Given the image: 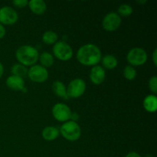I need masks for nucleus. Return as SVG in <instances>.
Returning a JSON list of instances; mask_svg holds the SVG:
<instances>
[{"label": "nucleus", "instance_id": "nucleus-1", "mask_svg": "<svg viewBox=\"0 0 157 157\" xmlns=\"http://www.w3.org/2000/svg\"><path fill=\"white\" fill-rule=\"evenodd\" d=\"M102 53L98 46L92 43L81 45L76 53V58L80 64L85 66H95L101 62Z\"/></svg>", "mask_w": 157, "mask_h": 157}, {"label": "nucleus", "instance_id": "nucleus-2", "mask_svg": "<svg viewBox=\"0 0 157 157\" xmlns=\"http://www.w3.org/2000/svg\"><path fill=\"white\" fill-rule=\"evenodd\" d=\"M15 58L19 64L25 67L32 66L36 64L39 58V52L34 46L24 44L17 48L15 52Z\"/></svg>", "mask_w": 157, "mask_h": 157}, {"label": "nucleus", "instance_id": "nucleus-3", "mask_svg": "<svg viewBox=\"0 0 157 157\" xmlns=\"http://www.w3.org/2000/svg\"><path fill=\"white\" fill-rule=\"evenodd\" d=\"M59 133L65 140L75 142L81 137V129L78 123L69 120L63 123L59 129Z\"/></svg>", "mask_w": 157, "mask_h": 157}, {"label": "nucleus", "instance_id": "nucleus-4", "mask_svg": "<svg viewBox=\"0 0 157 157\" xmlns=\"http://www.w3.org/2000/svg\"><path fill=\"white\" fill-rule=\"evenodd\" d=\"M148 59V55L145 49L140 47H134L130 49L127 55V61L130 65L140 66L145 64Z\"/></svg>", "mask_w": 157, "mask_h": 157}, {"label": "nucleus", "instance_id": "nucleus-5", "mask_svg": "<svg viewBox=\"0 0 157 157\" xmlns=\"http://www.w3.org/2000/svg\"><path fill=\"white\" fill-rule=\"evenodd\" d=\"M53 56L61 61H66L73 57V49L71 46L64 41H58L53 45Z\"/></svg>", "mask_w": 157, "mask_h": 157}, {"label": "nucleus", "instance_id": "nucleus-6", "mask_svg": "<svg viewBox=\"0 0 157 157\" xmlns=\"http://www.w3.org/2000/svg\"><path fill=\"white\" fill-rule=\"evenodd\" d=\"M66 87L69 98H78L84 94L87 86L82 78H77L71 80Z\"/></svg>", "mask_w": 157, "mask_h": 157}, {"label": "nucleus", "instance_id": "nucleus-7", "mask_svg": "<svg viewBox=\"0 0 157 157\" xmlns=\"http://www.w3.org/2000/svg\"><path fill=\"white\" fill-rule=\"evenodd\" d=\"M28 76L29 79L35 83H44L49 77L48 71L41 64H34L28 70Z\"/></svg>", "mask_w": 157, "mask_h": 157}, {"label": "nucleus", "instance_id": "nucleus-8", "mask_svg": "<svg viewBox=\"0 0 157 157\" xmlns=\"http://www.w3.org/2000/svg\"><path fill=\"white\" fill-rule=\"evenodd\" d=\"M122 22V18L117 12H110L104 15L102 19V27L107 32H113L118 29Z\"/></svg>", "mask_w": 157, "mask_h": 157}, {"label": "nucleus", "instance_id": "nucleus-9", "mask_svg": "<svg viewBox=\"0 0 157 157\" xmlns=\"http://www.w3.org/2000/svg\"><path fill=\"white\" fill-rule=\"evenodd\" d=\"M18 20V14L10 6H2L0 8V24L3 25H12Z\"/></svg>", "mask_w": 157, "mask_h": 157}, {"label": "nucleus", "instance_id": "nucleus-10", "mask_svg": "<svg viewBox=\"0 0 157 157\" xmlns=\"http://www.w3.org/2000/svg\"><path fill=\"white\" fill-rule=\"evenodd\" d=\"M52 113L56 121L64 123L70 120L71 110L64 103H57L52 107Z\"/></svg>", "mask_w": 157, "mask_h": 157}, {"label": "nucleus", "instance_id": "nucleus-11", "mask_svg": "<svg viewBox=\"0 0 157 157\" xmlns=\"http://www.w3.org/2000/svg\"><path fill=\"white\" fill-rule=\"evenodd\" d=\"M89 78L94 84L99 85L102 84L106 78L105 69L101 65L93 66V67L90 69Z\"/></svg>", "mask_w": 157, "mask_h": 157}, {"label": "nucleus", "instance_id": "nucleus-12", "mask_svg": "<svg viewBox=\"0 0 157 157\" xmlns=\"http://www.w3.org/2000/svg\"><path fill=\"white\" fill-rule=\"evenodd\" d=\"M6 86L9 88L18 91H26L25 86V81L22 78L15 76V75H10L6 78Z\"/></svg>", "mask_w": 157, "mask_h": 157}, {"label": "nucleus", "instance_id": "nucleus-13", "mask_svg": "<svg viewBox=\"0 0 157 157\" xmlns=\"http://www.w3.org/2000/svg\"><path fill=\"white\" fill-rule=\"evenodd\" d=\"M28 6L35 15H43L47 10V4L44 0H30Z\"/></svg>", "mask_w": 157, "mask_h": 157}, {"label": "nucleus", "instance_id": "nucleus-14", "mask_svg": "<svg viewBox=\"0 0 157 157\" xmlns=\"http://www.w3.org/2000/svg\"><path fill=\"white\" fill-rule=\"evenodd\" d=\"M52 91L56 96L62 98L63 100H68L69 98L67 94V87L62 81L57 80L53 82L52 85Z\"/></svg>", "mask_w": 157, "mask_h": 157}, {"label": "nucleus", "instance_id": "nucleus-15", "mask_svg": "<svg viewBox=\"0 0 157 157\" xmlns=\"http://www.w3.org/2000/svg\"><path fill=\"white\" fill-rule=\"evenodd\" d=\"M59 130L58 127L54 126L45 127L41 131L42 138L46 141H53L56 140L59 136Z\"/></svg>", "mask_w": 157, "mask_h": 157}, {"label": "nucleus", "instance_id": "nucleus-16", "mask_svg": "<svg viewBox=\"0 0 157 157\" xmlns=\"http://www.w3.org/2000/svg\"><path fill=\"white\" fill-rule=\"evenodd\" d=\"M143 106L149 113H155L157 110V97L155 94H149L144 99Z\"/></svg>", "mask_w": 157, "mask_h": 157}, {"label": "nucleus", "instance_id": "nucleus-17", "mask_svg": "<svg viewBox=\"0 0 157 157\" xmlns=\"http://www.w3.org/2000/svg\"><path fill=\"white\" fill-rule=\"evenodd\" d=\"M101 62L104 69L113 70L117 66L118 60L113 55H106L101 58Z\"/></svg>", "mask_w": 157, "mask_h": 157}, {"label": "nucleus", "instance_id": "nucleus-18", "mask_svg": "<svg viewBox=\"0 0 157 157\" xmlns=\"http://www.w3.org/2000/svg\"><path fill=\"white\" fill-rule=\"evenodd\" d=\"M38 61H40V64L45 68L52 67L55 62L53 55L48 52H43L42 53L39 54Z\"/></svg>", "mask_w": 157, "mask_h": 157}, {"label": "nucleus", "instance_id": "nucleus-19", "mask_svg": "<svg viewBox=\"0 0 157 157\" xmlns=\"http://www.w3.org/2000/svg\"><path fill=\"white\" fill-rule=\"evenodd\" d=\"M43 42L47 44H55L58 40V35L55 32L52 30L46 31L43 33L42 37Z\"/></svg>", "mask_w": 157, "mask_h": 157}, {"label": "nucleus", "instance_id": "nucleus-20", "mask_svg": "<svg viewBox=\"0 0 157 157\" xmlns=\"http://www.w3.org/2000/svg\"><path fill=\"white\" fill-rule=\"evenodd\" d=\"M28 70L27 67H25L23 64H19V63H16V64H13L11 68V71H12V75H15V76L20 77V78H24L28 75Z\"/></svg>", "mask_w": 157, "mask_h": 157}, {"label": "nucleus", "instance_id": "nucleus-21", "mask_svg": "<svg viewBox=\"0 0 157 157\" xmlns=\"http://www.w3.org/2000/svg\"><path fill=\"white\" fill-rule=\"evenodd\" d=\"M124 77L128 81H133L136 78V75H137V71H136V68L131 65H127L124 67Z\"/></svg>", "mask_w": 157, "mask_h": 157}, {"label": "nucleus", "instance_id": "nucleus-22", "mask_svg": "<svg viewBox=\"0 0 157 157\" xmlns=\"http://www.w3.org/2000/svg\"><path fill=\"white\" fill-rule=\"evenodd\" d=\"M133 9L130 5L124 3V4L121 5L117 9V13L120 15V16H124L127 17L130 16L133 14Z\"/></svg>", "mask_w": 157, "mask_h": 157}, {"label": "nucleus", "instance_id": "nucleus-23", "mask_svg": "<svg viewBox=\"0 0 157 157\" xmlns=\"http://www.w3.org/2000/svg\"><path fill=\"white\" fill-rule=\"evenodd\" d=\"M148 87L150 91L153 92V94L156 95L157 94V77L156 76H152L151 78L149 79L148 81Z\"/></svg>", "mask_w": 157, "mask_h": 157}, {"label": "nucleus", "instance_id": "nucleus-24", "mask_svg": "<svg viewBox=\"0 0 157 157\" xmlns=\"http://www.w3.org/2000/svg\"><path fill=\"white\" fill-rule=\"evenodd\" d=\"M12 4L18 8H25L29 4L28 0H13Z\"/></svg>", "mask_w": 157, "mask_h": 157}, {"label": "nucleus", "instance_id": "nucleus-25", "mask_svg": "<svg viewBox=\"0 0 157 157\" xmlns=\"http://www.w3.org/2000/svg\"><path fill=\"white\" fill-rule=\"evenodd\" d=\"M78 119H79V114L76 113V112H71L70 116V121L76 122Z\"/></svg>", "mask_w": 157, "mask_h": 157}, {"label": "nucleus", "instance_id": "nucleus-26", "mask_svg": "<svg viewBox=\"0 0 157 157\" xmlns=\"http://www.w3.org/2000/svg\"><path fill=\"white\" fill-rule=\"evenodd\" d=\"M6 34V28L3 25L0 24V39L3 38L5 37Z\"/></svg>", "mask_w": 157, "mask_h": 157}, {"label": "nucleus", "instance_id": "nucleus-27", "mask_svg": "<svg viewBox=\"0 0 157 157\" xmlns=\"http://www.w3.org/2000/svg\"><path fill=\"white\" fill-rule=\"evenodd\" d=\"M125 157H142L141 156V155H140L139 153H136V152H130V153H127V155H126Z\"/></svg>", "mask_w": 157, "mask_h": 157}, {"label": "nucleus", "instance_id": "nucleus-28", "mask_svg": "<svg viewBox=\"0 0 157 157\" xmlns=\"http://www.w3.org/2000/svg\"><path fill=\"white\" fill-rule=\"evenodd\" d=\"M152 58H153V64H154L155 66H156L157 65V49H154V51H153V56H152Z\"/></svg>", "mask_w": 157, "mask_h": 157}, {"label": "nucleus", "instance_id": "nucleus-29", "mask_svg": "<svg viewBox=\"0 0 157 157\" xmlns=\"http://www.w3.org/2000/svg\"><path fill=\"white\" fill-rule=\"evenodd\" d=\"M3 74H4V67H3L2 63L0 61V78L2 77Z\"/></svg>", "mask_w": 157, "mask_h": 157}, {"label": "nucleus", "instance_id": "nucleus-30", "mask_svg": "<svg viewBox=\"0 0 157 157\" xmlns=\"http://www.w3.org/2000/svg\"><path fill=\"white\" fill-rule=\"evenodd\" d=\"M137 2H139V3H146V2H147V1H146V0H143V1H137Z\"/></svg>", "mask_w": 157, "mask_h": 157}, {"label": "nucleus", "instance_id": "nucleus-31", "mask_svg": "<svg viewBox=\"0 0 157 157\" xmlns=\"http://www.w3.org/2000/svg\"><path fill=\"white\" fill-rule=\"evenodd\" d=\"M144 157H153V156H152V155H150V154H147V155H146V156Z\"/></svg>", "mask_w": 157, "mask_h": 157}]
</instances>
